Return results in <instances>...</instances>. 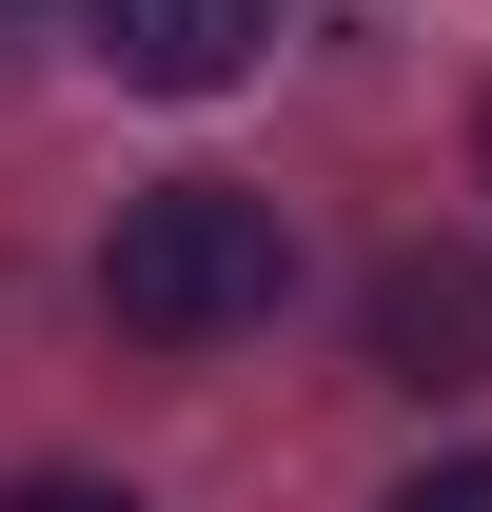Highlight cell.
Listing matches in <instances>:
<instances>
[{
  "label": "cell",
  "mask_w": 492,
  "mask_h": 512,
  "mask_svg": "<svg viewBox=\"0 0 492 512\" xmlns=\"http://www.w3.org/2000/svg\"><path fill=\"white\" fill-rule=\"evenodd\" d=\"M394 512H492V453H433V473H414Z\"/></svg>",
  "instance_id": "obj_5"
},
{
  "label": "cell",
  "mask_w": 492,
  "mask_h": 512,
  "mask_svg": "<svg viewBox=\"0 0 492 512\" xmlns=\"http://www.w3.org/2000/svg\"><path fill=\"white\" fill-rule=\"evenodd\" d=\"M0 512H138V493H119V473H20Z\"/></svg>",
  "instance_id": "obj_4"
},
{
  "label": "cell",
  "mask_w": 492,
  "mask_h": 512,
  "mask_svg": "<svg viewBox=\"0 0 492 512\" xmlns=\"http://www.w3.org/2000/svg\"><path fill=\"white\" fill-rule=\"evenodd\" d=\"M374 375H394V394H473L492 375V256L473 237H414V256H374Z\"/></svg>",
  "instance_id": "obj_2"
},
{
  "label": "cell",
  "mask_w": 492,
  "mask_h": 512,
  "mask_svg": "<svg viewBox=\"0 0 492 512\" xmlns=\"http://www.w3.org/2000/svg\"><path fill=\"white\" fill-rule=\"evenodd\" d=\"M276 296H296V217L237 197V178H158V197H119V237H99V316L158 335V355H217V335H256Z\"/></svg>",
  "instance_id": "obj_1"
},
{
  "label": "cell",
  "mask_w": 492,
  "mask_h": 512,
  "mask_svg": "<svg viewBox=\"0 0 492 512\" xmlns=\"http://www.w3.org/2000/svg\"><path fill=\"white\" fill-rule=\"evenodd\" d=\"M99 20V60L138 79V99H217V79H256V40H276V0H79Z\"/></svg>",
  "instance_id": "obj_3"
},
{
  "label": "cell",
  "mask_w": 492,
  "mask_h": 512,
  "mask_svg": "<svg viewBox=\"0 0 492 512\" xmlns=\"http://www.w3.org/2000/svg\"><path fill=\"white\" fill-rule=\"evenodd\" d=\"M473 158H492V119H473Z\"/></svg>",
  "instance_id": "obj_6"
}]
</instances>
